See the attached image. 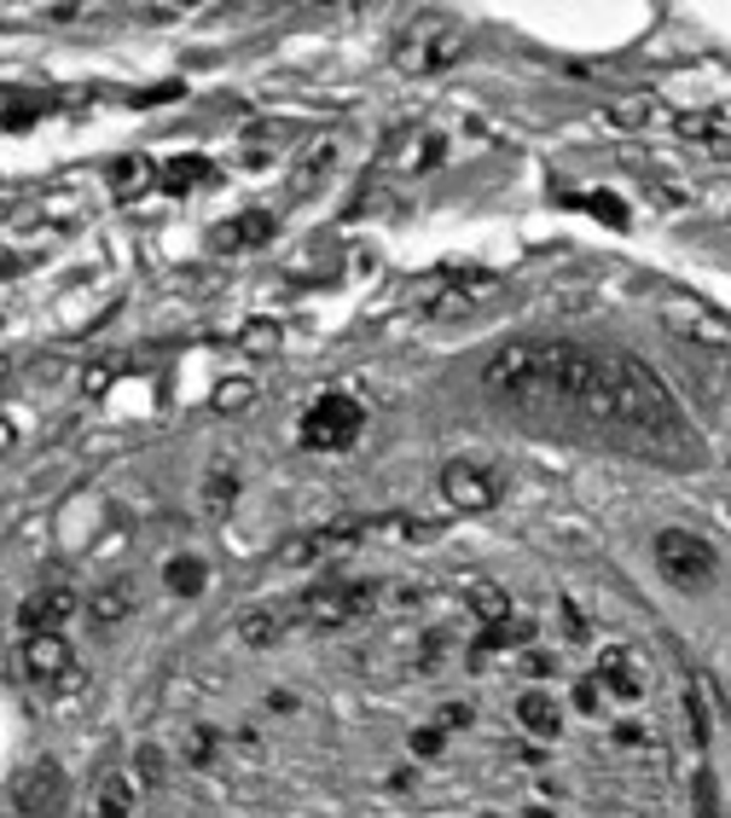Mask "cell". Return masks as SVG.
<instances>
[{
    "label": "cell",
    "mask_w": 731,
    "mask_h": 818,
    "mask_svg": "<svg viewBox=\"0 0 731 818\" xmlns=\"http://www.w3.org/2000/svg\"><path fill=\"white\" fill-rule=\"evenodd\" d=\"M661 117H668V110H661L656 94H627V99H615V105L604 110L610 128H650V123H661Z\"/></svg>",
    "instance_id": "obj_15"
},
{
    "label": "cell",
    "mask_w": 731,
    "mask_h": 818,
    "mask_svg": "<svg viewBox=\"0 0 731 818\" xmlns=\"http://www.w3.org/2000/svg\"><path fill=\"white\" fill-rule=\"evenodd\" d=\"M134 616V586L128 581H105L87 593V622L94 627H123Z\"/></svg>",
    "instance_id": "obj_12"
},
{
    "label": "cell",
    "mask_w": 731,
    "mask_h": 818,
    "mask_svg": "<svg viewBox=\"0 0 731 818\" xmlns=\"http://www.w3.org/2000/svg\"><path fill=\"white\" fill-rule=\"evenodd\" d=\"M470 720H476V714H470V702H447V709L436 714V725H442V732H465Z\"/></svg>",
    "instance_id": "obj_31"
},
{
    "label": "cell",
    "mask_w": 731,
    "mask_h": 818,
    "mask_svg": "<svg viewBox=\"0 0 731 818\" xmlns=\"http://www.w3.org/2000/svg\"><path fill=\"white\" fill-rule=\"evenodd\" d=\"M558 616H563V639H569V645H586V639H592V627H586V616H581V609L569 604V598L558 604Z\"/></svg>",
    "instance_id": "obj_29"
},
{
    "label": "cell",
    "mask_w": 731,
    "mask_h": 818,
    "mask_svg": "<svg viewBox=\"0 0 731 818\" xmlns=\"http://www.w3.org/2000/svg\"><path fill=\"white\" fill-rule=\"evenodd\" d=\"M18 447V429H12V418H0V453H12Z\"/></svg>",
    "instance_id": "obj_37"
},
{
    "label": "cell",
    "mask_w": 731,
    "mask_h": 818,
    "mask_svg": "<svg viewBox=\"0 0 731 818\" xmlns=\"http://www.w3.org/2000/svg\"><path fill=\"white\" fill-rule=\"evenodd\" d=\"M581 210H592V215H604L610 226H627V210H622V198H610V192H586V198H575Z\"/></svg>",
    "instance_id": "obj_27"
},
{
    "label": "cell",
    "mask_w": 731,
    "mask_h": 818,
    "mask_svg": "<svg viewBox=\"0 0 731 818\" xmlns=\"http://www.w3.org/2000/svg\"><path fill=\"white\" fill-rule=\"evenodd\" d=\"M187 761L192 766H210L215 761V732H210V725H192V732H187Z\"/></svg>",
    "instance_id": "obj_28"
},
{
    "label": "cell",
    "mask_w": 731,
    "mask_h": 818,
    "mask_svg": "<svg viewBox=\"0 0 731 818\" xmlns=\"http://www.w3.org/2000/svg\"><path fill=\"white\" fill-rule=\"evenodd\" d=\"M575 702L592 714V709H598V686H592V679H581V686H575Z\"/></svg>",
    "instance_id": "obj_36"
},
{
    "label": "cell",
    "mask_w": 731,
    "mask_h": 818,
    "mask_svg": "<svg viewBox=\"0 0 731 818\" xmlns=\"http://www.w3.org/2000/svg\"><path fill=\"white\" fill-rule=\"evenodd\" d=\"M82 609V598L71 593V586H41V593H30L24 598V609H18V627H24V639L30 633H59V622H71Z\"/></svg>",
    "instance_id": "obj_9"
},
{
    "label": "cell",
    "mask_w": 731,
    "mask_h": 818,
    "mask_svg": "<svg viewBox=\"0 0 731 818\" xmlns=\"http://www.w3.org/2000/svg\"><path fill=\"white\" fill-rule=\"evenodd\" d=\"M656 570L691 593V586H702L720 570V557H714V545H708L702 534H691V529H661L656 534Z\"/></svg>",
    "instance_id": "obj_5"
},
{
    "label": "cell",
    "mask_w": 731,
    "mask_h": 818,
    "mask_svg": "<svg viewBox=\"0 0 731 818\" xmlns=\"http://www.w3.org/2000/svg\"><path fill=\"white\" fill-rule=\"evenodd\" d=\"M378 598L383 593L372 581H331V586H314V593L296 598V622H308V627H349L360 616H372Z\"/></svg>",
    "instance_id": "obj_3"
},
{
    "label": "cell",
    "mask_w": 731,
    "mask_h": 818,
    "mask_svg": "<svg viewBox=\"0 0 731 818\" xmlns=\"http://www.w3.org/2000/svg\"><path fill=\"white\" fill-rule=\"evenodd\" d=\"M592 679H604V686L615 691V697H645V686H650V673H645V662L627 650V645H610V650H598V673Z\"/></svg>",
    "instance_id": "obj_10"
},
{
    "label": "cell",
    "mask_w": 731,
    "mask_h": 818,
    "mask_svg": "<svg viewBox=\"0 0 731 818\" xmlns=\"http://www.w3.org/2000/svg\"><path fill=\"white\" fill-rule=\"evenodd\" d=\"M279 337H285V331L273 326V320H250L244 337H239V349H244V354H273V349H279Z\"/></svg>",
    "instance_id": "obj_26"
},
{
    "label": "cell",
    "mask_w": 731,
    "mask_h": 818,
    "mask_svg": "<svg viewBox=\"0 0 731 818\" xmlns=\"http://www.w3.org/2000/svg\"><path fill=\"white\" fill-rule=\"evenodd\" d=\"M239 639L256 645V650L262 645H279L285 639V616H279V609H250V616L239 622Z\"/></svg>",
    "instance_id": "obj_20"
},
{
    "label": "cell",
    "mask_w": 731,
    "mask_h": 818,
    "mask_svg": "<svg viewBox=\"0 0 731 818\" xmlns=\"http://www.w3.org/2000/svg\"><path fill=\"white\" fill-rule=\"evenodd\" d=\"M459 53H465V30L459 24H447V18H419V24H406L401 41H395V71L430 76V71H447Z\"/></svg>",
    "instance_id": "obj_2"
},
{
    "label": "cell",
    "mask_w": 731,
    "mask_h": 818,
    "mask_svg": "<svg viewBox=\"0 0 731 818\" xmlns=\"http://www.w3.org/2000/svg\"><path fill=\"white\" fill-rule=\"evenodd\" d=\"M250 401H256V383H250V378H226V383H215V413H244Z\"/></svg>",
    "instance_id": "obj_25"
},
{
    "label": "cell",
    "mask_w": 731,
    "mask_h": 818,
    "mask_svg": "<svg viewBox=\"0 0 731 818\" xmlns=\"http://www.w3.org/2000/svg\"><path fill=\"white\" fill-rule=\"evenodd\" d=\"M140 778L146 784H163V755H157V748H146V755H140Z\"/></svg>",
    "instance_id": "obj_33"
},
{
    "label": "cell",
    "mask_w": 731,
    "mask_h": 818,
    "mask_svg": "<svg viewBox=\"0 0 731 818\" xmlns=\"http://www.w3.org/2000/svg\"><path fill=\"white\" fill-rule=\"evenodd\" d=\"M442 743H447L442 725H424V732H413V755H442Z\"/></svg>",
    "instance_id": "obj_32"
},
{
    "label": "cell",
    "mask_w": 731,
    "mask_h": 818,
    "mask_svg": "<svg viewBox=\"0 0 731 818\" xmlns=\"http://www.w3.org/2000/svg\"><path fill=\"white\" fill-rule=\"evenodd\" d=\"M360 429H366L360 401H349V395H319L308 413H303V447H308V453H342V447H354Z\"/></svg>",
    "instance_id": "obj_4"
},
{
    "label": "cell",
    "mask_w": 731,
    "mask_h": 818,
    "mask_svg": "<svg viewBox=\"0 0 731 818\" xmlns=\"http://www.w3.org/2000/svg\"><path fill=\"white\" fill-rule=\"evenodd\" d=\"M163 581H169V593H180V598H198V593H203V581H210V570H203L198 557H174L169 570H163Z\"/></svg>",
    "instance_id": "obj_22"
},
{
    "label": "cell",
    "mask_w": 731,
    "mask_h": 818,
    "mask_svg": "<svg viewBox=\"0 0 731 818\" xmlns=\"http://www.w3.org/2000/svg\"><path fill=\"white\" fill-rule=\"evenodd\" d=\"M233 499H239V476L233 470H210V476H203V511H210V517H226V511H233Z\"/></svg>",
    "instance_id": "obj_21"
},
{
    "label": "cell",
    "mask_w": 731,
    "mask_h": 818,
    "mask_svg": "<svg viewBox=\"0 0 731 818\" xmlns=\"http://www.w3.org/2000/svg\"><path fill=\"white\" fill-rule=\"evenodd\" d=\"M273 221L267 210H244V215H233V221H221L215 233H210V249H226V256H233V249H256V244H267L273 238Z\"/></svg>",
    "instance_id": "obj_11"
},
{
    "label": "cell",
    "mask_w": 731,
    "mask_h": 818,
    "mask_svg": "<svg viewBox=\"0 0 731 818\" xmlns=\"http://www.w3.org/2000/svg\"><path fill=\"white\" fill-rule=\"evenodd\" d=\"M483 297H494V279L488 273H476V279H465V285H453V290H442L436 302H430V314H470Z\"/></svg>",
    "instance_id": "obj_18"
},
{
    "label": "cell",
    "mask_w": 731,
    "mask_h": 818,
    "mask_svg": "<svg viewBox=\"0 0 731 818\" xmlns=\"http://www.w3.org/2000/svg\"><path fill=\"white\" fill-rule=\"evenodd\" d=\"M372 534H395L406 545H419V540H436V522H424V517H372Z\"/></svg>",
    "instance_id": "obj_23"
},
{
    "label": "cell",
    "mask_w": 731,
    "mask_h": 818,
    "mask_svg": "<svg viewBox=\"0 0 731 818\" xmlns=\"http://www.w3.org/2000/svg\"><path fill=\"white\" fill-rule=\"evenodd\" d=\"M203 180H210V163H203V157H174V163H163L157 169V187L163 192H192V187H203Z\"/></svg>",
    "instance_id": "obj_19"
},
{
    "label": "cell",
    "mask_w": 731,
    "mask_h": 818,
    "mask_svg": "<svg viewBox=\"0 0 731 818\" xmlns=\"http://www.w3.org/2000/svg\"><path fill=\"white\" fill-rule=\"evenodd\" d=\"M470 616L483 622V627L511 622V593H506L499 581H476V586H470Z\"/></svg>",
    "instance_id": "obj_16"
},
{
    "label": "cell",
    "mask_w": 731,
    "mask_h": 818,
    "mask_svg": "<svg viewBox=\"0 0 731 818\" xmlns=\"http://www.w3.org/2000/svg\"><path fill=\"white\" fill-rule=\"evenodd\" d=\"M483 390L506 395L511 406H569L598 424H633L656 436H679V406L650 366L627 354H598L575 343H506L488 354Z\"/></svg>",
    "instance_id": "obj_1"
},
{
    "label": "cell",
    "mask_w": 731,
    "mask_h": 818,
    "mask_svg": "<svg viewBox=\"0 0 731 818\" xmlns=\"http://www.w3.org/2000/svg\"><path fill=\"white\" fill-rule=\"evenodd\" d=\"M94 818H134V784L123 772H99L94 784Z\"/></svg>",
    "instance_id": "obj_14"
},
{
    "label": "cell",
    "mask_w": 731,
    "mask_h": 818,
    "mask_svg": "<svg viewBox=\"0 0 731 818\" xmlns=\"http://www.w3.org/2000/svg\"><path fill=\"white\" fill-rule=\"evenodd\" d=\"M105 174H110V192H117L123 203H128V198H140L146 187H157V169H151V157H140V151H134V157H117V163H110Z\"/></svg>",
    "instance_id": "obj_13"
},
{
    "label": "cell",
    "mask_w": 731,
    "mask_h": 818,
    "mask_svg": "<svg viewBox=\"0 0 731 818\" xmlns=\"http://www.w3.org/2000/svg\"><path fill=\"white\" fill-rule=\"evenodd\" d=\"M517 720L529 725L534 737H558V732H563V714H558V702L545 697V691H529V697H522V702H517Z\"/></svg>",
    "instance_id": "obj_17"
},
{
    "label": "cell",
    "mask_w": 731,
    "mask_h": 818,
    "mask_svg": "<svg viewBox=\"0 0 731 818\" xmlns=\"http://www.w3.org/2000/svg\"><path fill=\"white\" fill-rule=\"evenodd\" d=\"M24 673L35 686H76V656L64 645V633H30L24 639Z\"/></svg>",
    "instance_id": "obj_8"
},
{
    "label": "cell",
    "mask_w": 731,
    "mask_h": 818,
    "mask_svg": "<svg viewBox=\"0 0 731 818\" xmlns=\"http://www.w3.org/2000/svg\"><path fill=\"white\" fill-rule=\"evenodd\" d=\"M436 157H442V140H436V134H430V140H419V146H406V157H401V163L424 174L430 163H436Z\"/></svg>",
    "instance_id": "obj_30"
},
{
    "label": "cell",
    "mask_w": 731,
    "mask_h": 818,
    "mask_svg": "<svg viewBox=\"0 0 731 818\" xmlns=\"http://www.w3.org/2000/svg\"><path fill=\"white\" fill-rule=\"evenodd\" d=\"M668 320H674L679 331H691V337H702V343H714V349H720V343H731V331H725L720 320H708V314H697V308H691V314H679V308H674Z\"/></svg>",
    "instance_id": "obj_24"
},
{
    "label": "cell",
    "mask_w": 731,
    "mask_h": 818,
    "mask_svg": "<svg viewBox=\"0 0 731 818\" xmlns=\"http://www.w3.org/2000/svg\"><path fill=\"white\" fill-rule=\"evenodd\" d=\"M105 383H110V366H94V372H82V390H87V395H105Z\"/></svg>",
    "instance_id": "obj_34"
},
{
    "label": "cell",
    "mask_w": 731,
    "mask_h": 818,
    "mask_svg": "<svg viewBox=\"0 0 731 818\" xmlns=\"http://www.w3.org/2000/svg\"><path fill=\"white\" fill-rule=\"evenodd\" d=\"M506 482H499L494 465H476V459H453L442 465V499L453 511H494Z\"/></svg>",
    "instance_id": "obj_6"
},
{
    "label": "cell",
    "mask_w": 731,
    "mask_h": 818,
    "mask_svg": "<svg viewBox=\"0 0 731 818\" xmlns=\"http://www.w3.org/2000/svg\"><path fill=\"white\" fill-rule=\"evenodd\" d=\"M529 673H534V679L558 673V656H545V650H529Z\"/></svg>",
    "instance_id": "obj_35"
},
{
    "label": "cell",
    "mask_w": 731,
    "mask_h": 818,
    "mask_svg": "<svg viewBox=\"0 0 731 818\" xmlns=\"http://www.w3.org/2000/svg\"><path fill=\"white\" fill-rule=\"evenodd\" d=\"M64 795H71V784H64V766L59 761H35L18 772V784H12V801L24 818H53L64 812Z\"/></svg>",
    "instance_id": "obj_7"
}]
</instances>
